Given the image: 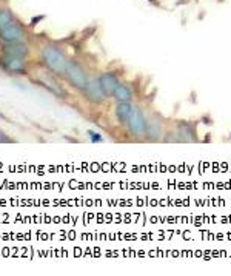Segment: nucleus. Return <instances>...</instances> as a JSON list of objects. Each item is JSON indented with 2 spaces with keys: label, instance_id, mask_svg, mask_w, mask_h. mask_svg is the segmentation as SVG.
I'll use <instances>...</instances> for the list:
<instances>
[{
  "label": "nucleus",
  "instance_id": "f257e3e1",
  "mask_svg": "<svg viewBox=\"0 0 231 276\" xmlns=\"http://www.w3.org/2000/svg\"><path fill=\"white\" fill-rule=\"evenodd\" d=\"M42 59H44L45 65L57 74H65L69 62L64 56V52L57 50L56 47H45L42 50Z\"/></svg>",
  "mask_w": 231,
  "mask_h": 276
},
{
  "label": "nucleus",
  "instance_id": "f03ea898",
  "mask_svg": "<svg viewBox=\"0 0 231 276\" xmlns=\"http://www.w3.org/2000/svg\"><path fill=\"white\" fill-rule=\"evenodd\" d=\"M65 74H67L68 80L74 85L76 88H79V90H85L87 88V85H88L87 74L83 73V70L77 65V63H71L69 62V65H68Z\"/></svg>",
  "mask_w": 231,
  "mask_h": 276
},
{
  "label": "nucleus",
  "instance_id": "7ed1b4c3",
  "mask_svg": "<svg viewBox=\"0 0 231 276\" xmlns=\"http://www.w3.org/2000/svg\"><path fill=\"white\" fill-rule=\"evenodd\" d=\"M0 39L6 42V44H17V42H22L23 39V29L17 24L9 22L0 29Z\"/></svg>",
  "mask_w": 231,
  "mask_h": 276
},
{
  "label": "nucleus",
  "instance_id": "20e7f679",
  "mask_svg": "<svg viewBox=\"0 0 231 276\" xmlns=\"http://www.w3.org/2000/svg\"><path fill=\"white\" fill-rule=\"evenodd\" d=\"M127 124L130 126V131L134 136H142L146 131V119H145L142 110H139V108H133V113H131Z\"/></svg>",
  "mask_w": 231,
  "mask_h": 276
},
{
  "label": "nucleus",
  "instance_id": "39448f33",
  "mask_svg": "<svg viewBox=\"0 0 231 276\" xmlns=\"http://www.w3.org/2000/svg\"><path fill=\"white\" fill-rule=\"evenodd\" d=\"M2 65L5 67L6 71L17 73V74H22V73L26 71L25 60H23L22 57H16V56L3 54V57H2Z\"/></svg>",
  "mask_w": 231,
  "mask_h": 276
},
{
  "label": "nucleus",
  "instance_id": "423d86ee",
  "mask_svg": "<svg viewBox=\"0 0 231 276\" xmlns=\"http://www.w3.org/2000/svg\"><path fill=\"white\" fill-rule=\"evenodd\" d=\"M87 94V98L92 102H96V103H100L103 102L105 99V93L102 90V85L99 80H88V85H87V88L83 90Z\"/></svg>",
  "mask_w": 231,
  "mask_h": 276
},
{
  "label": "nucleus",
  "instance_id": "0eeeda50",
  "mask_svg": "<svg viewBox=\"0 0 231 276\" xmlns=\"http://www.w3.org/2000/svg\"><path fill=\"white\" fill-rule=\"evenodd\" d=\"M99 82H100V85H102V90H103V93H105V96H113V93H114L116 87L119 85L117 79H116V76H114V74H111V73L102 74L100 79H99Z\"/></svg>",
  "mask_w": 231,
  "mask_h": 276
},
{
  "label": "nucleus",
  "instance_id": "6e6552de",
  "mask_svg": "<svg viewBox=\"0 0 231 276\" xmlns=\"http://www.w3.org/2000/svg\"><path fill=\"white\" fill-rule=\"evenodd\" d=\"M5 54L25 59L28 56V47L25 44H22V42H17V44H8V47L5 48Z\"/></svg>",
  "mask_w": 231,
  "mask_h": 276
},
{
  "label": "nucleus",
  "instance_id": "1a4fd4ad",
  "mask_svg": "<svg viewBox=\"0 0 231 276\" xmlns=\"http://www.w3.org/2000/svg\"><path fill=\"white\" fill-rule=\"evenodd\" d=\"M133 113V105L130 102H119L117 107H116V116L122 124H127L130 116Z\"/></svg>",
  "mask_w": 231,
  "mask_h": 276
},
{
  "label": "nucleus",
  "instance_id": "9d476101",
  "mask_svg": "<svg viewBox=\"0 0 231 276\" xmlns=\"http://www.w3.org/2000/svg\"><path fill=\"white\" fill-rule=\"evenodd\" d=\"M146 134H148L153 141L161 139V136H162V126H161V124L157 122L156 119H151V121L146 122Z\"/></svg>",
  "mask_w": 231,
  "mask_h": 276
},
{
  "label": "nucleus",
  "instance_id": "9b49d317",
  "mask_svg": "<svg viewBox=\"0 0 231 276\" xmlns=\"http://www.w3.org/2000/svg\"><path fill=\"white\" fill-rule=\"evenodd\" d=\"M114 99L117 102H130L131 100V90L128 87H125V85H117L113 93Z\"/></svg>",
  "mask_w": 231,
  "mask_h": 276
},
{
  "label": "nucleus",
  "instance_id": "f8f14e48",
  "mask_svg": "<svg viewBox=\"0 0 231 276\" xmlns=\"http://www.w3.org/2000/svg\"><path fill=\"white\" fill-rule=\"evenodd\" d=\"M179 141H182V142H193V141H196L194 130L191 128L190 125L182 124L179 126Z\"/></svg>",
  "mask_w": 231,
  "mask_h": 276
},
{
  "label": "nucleus",
  "instance_id": "ddd939ff",
  "mask_svg": "<svg viewBox=\"0 0 231 276\" xmlns=\"http://www.w3.org/2000/svg\"><path fill=\"white\" fill-rule=\"evenodd\" d=\"M9 22H13V14L8 9H2L0 11V29H2L5 25H8Z\"/></svg>",
  "mask_w": 231,
  "mask_h": 276
},
{
  "label": "nucleus",
  "instance_id": "4468645a",
  "mask_svg": "<svg viewBox=\"0 0 231 276\" xmlns=\"http://www.w3.org/2000/svg\"><path fill=\"white\" fill-rule=\"evenodd\" d=\"M88 134H90V137H91V141H97V142H100V141H102V137H100L97 133H94V131H88Z\"/></svg>",
  "mask_w": 231,
  "mask_h": 276
},
{
  "label": "nucleus",
  "instance_id": "2eb2a0df",
  "mask_svg": "<svg viewBox=\"0 0 231 276\" xmlns=\"http://www.w3.org/2000/svg\"><path fill=\"white\" fill-rule=\"evenodd\" d=\"M0 142H11V139H9V137H6L2 131H0Z\"/></svg>",
  "mask_w": 231,
  "mask_h": 276
},
{
  "label": "nucleus",
  "instance_id": "dca6fc26",
  "mask_svg": "<svg viewBox=\"0 0 231 276\" xmlns=\"http://www.w3.org/2000/svg\"><path fill=\"white\" fill-rule=\"evenodd\" d=\"M151 2H153V0H151Z\"/></svg>",
  "mask_w": 231,
  "mask_h": 276
}]
</instances>
